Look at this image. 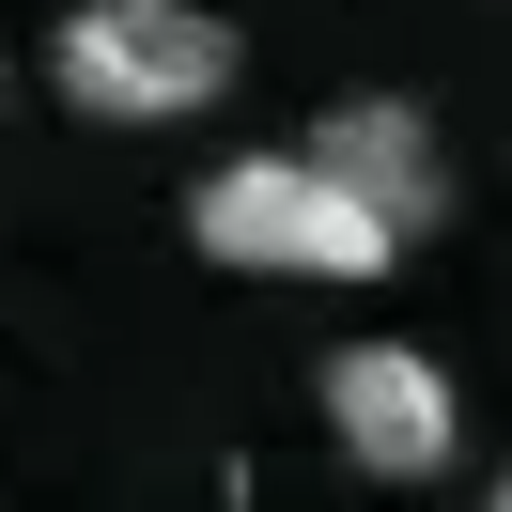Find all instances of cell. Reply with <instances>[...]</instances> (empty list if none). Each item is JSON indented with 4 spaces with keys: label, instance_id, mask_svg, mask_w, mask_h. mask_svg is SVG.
I'll return each instance as SVG.
<instances>
[{
    "label": "cell",
    "instance_id": "cell-3",
    "mask_svg": "<svg viewBox=\"0 0 512 512\" xmlns=\"http://www.w3.org/2000/svg\"><path fill=\"white\" fill-rule=\"evenodd\" d=\"M326 435L373 481H435V466H466V388L419 342H342L326 357Z\"/></svg>",
    "mask_w": 512,
    "mask_h": 512
},
{
    "label": "cell",
    "instance_id": "cell-2",
    "mask_svg": "<svg viewBox=\"0 0 512 512\" xmlns=\"http://www.w3.org/2000/svg\"><path fill=\"white\" fill-rule=\"evenodd\" d=\"M187 233H202V264H249V280H388V264H404L326 171H295V156H218L187 187Z\"/></svg>",
    "mask_w": 512,
    "mask_h": 512
},
{
    "label": "cell",
    "instance_id": "cell-5",
    "mask_svg": "<svg viewBox=\"0 0 512 512\" xmlns=\"http://www.w3.org/2000/svg\"><path fill=\"white\" fill-rule=\"evenodd\" d=\"M481 512H497V497H481Z\"/></svg>",
    "mask_w": 512,
    "mask_h": 512
},
{
    "label": "cell",
    "instance_id": "cell-4",
    "mask_svg": "<svg viewBox=\"0 0 512 512\" xmlns=\"http://www.w3.org/2000/svg\"><path fill=\"white\" fill-rule=\"evenodd\" d=\"M295 171H326V187L357 202V218L404 249V233H435L450 218V156H435V125H419L404 94H342L311 140H295Z\"/></svg>",
    "mask_w": 512,
    "mask_h": 512
},
{
    "label": "cell",
    "instance_id": "cell-1",
    "mask_svg": "<svg viewBox=\"0 0 512 512\" xmlns=\"http://www.w3.org/2000/svg\"><path fill=\"white\" fill-rule=\"evenodd\" d=\"M233 16L202 0H78L63 32H47V94L94 109V125H187V109L233 94Z\"/></svg>",
    "mask_w": 512,
    "mask_h": 512
}]
</instances>
